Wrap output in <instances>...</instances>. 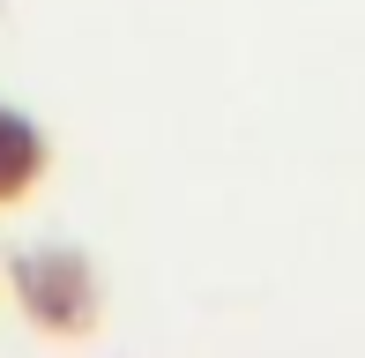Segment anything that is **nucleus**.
Wrapping results in <instances>:
<instances>
[{"label": "nucleus", "instance_id": "1", "mask_svg": "<svg viewBox=\"0 0 365 358\" xmlns=\"http://www.w3.org/2000/svg\"><path fill=\"white\" fill-rule=\"evenodd\" d=\"M30 157H38V142H30L8 112H0V187H15V179L30 172Z\"/></svg>", "mask_w": 365, "mask_h": 358}]
</instances>
